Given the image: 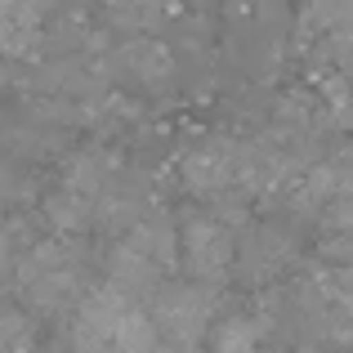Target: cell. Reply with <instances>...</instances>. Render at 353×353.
<instances>
[{
  "mask_svg": "<svg viewBox=\"0 0 353 353\" xmlns=\"http://www.w3.org/2000/svg\"><path fill=\"white\" fill-rule=\"evenodd\" d=\"M157 340L161 336H157L152 318L117 286H103L90 300H81L77 322H72L77 353H152Z\"/></svg>",
  "mask_w": 353,
  "mask_h": 353,
  "instance_id": "obj_1",
  "label": "cell"
},
{
  "mask_svg": "<svg viewBox=\"0 0 353 353\" xmlns=\"http://www.w3.org/2000/svg\"><path fill=\"white\" fill-rule=\"evenodd\" d=\"M152 327L165 336V345H201L210 331V295L201 286H170L152 304Z\"/></svg>",
  "mask_w": 353,
  "mask_h": 353,
  "instance_id": "obj_2",
  "label": "cell"
},
{
  "mask_svg": "<svg viewBox=\"0 0 353 353\" xmlns=\"http://www.w3.org/2000/svg\"><path fill=\"white\" fill-rule=\"evenodd\" d=\"M183 246V264L197 282H210V277H224L228 264H233V237L219 219H192L179 237Z\"/></svg>",
  "mask_w": 353,
  "mask_h": 353,
  "instance_id": "obj_3",
  "label": "cell"
},
{
  "mask_svg": "<svg viewBox=\"0 0 353 353\" xmlns=\"http://www.w3.org/2000/svg\"><path fill=\"white\" fill-rule=\"evenodd\" d=\"M183 183L192 192H206V197H219L237 183V148L233 143H201L183 157Z\"/></svg>",
  "mask_w": 353,
  "mask_h": 353,
  "instance_id": "obj_4",
  "label": "cell"
},
{
  "mask_svg": "<svg viewBox=\"0 0 353 353\" xmlns=\"http://www.w3.org/2000/svg\"><path fill=\"white\" fill-rule=\"evenodd\" d=\"M41 41V0H0V54L23 59Z\"/></svg>",
  "mask_w": 353,
  "mask_h": 353,
  "instance_id": "obj_5",
  "label": "cell"
},
{
  "mask_svg": "<svg viewBox=\"0 0 353 353\" xmlns=\"http://www.w3.org/2000/svg\"><path fill=\"white\" fill-rule=\"evenodd\" d=\"M121 68L134 72L143 85H161L165 77H174V54L165 41H152V36H134V41L121 45Z\"/></svg>",
  "mask_w": 353,
  "mask_h": 353,
  "instance_id": "obj_6",
  "label": "cell"
},
{
  "mask_svg": "<svg viewBox=\"0 0 353 353\" xmlns=\"http://www.w3.org/2000/svg\"><path fill=\"white\" fill-rule=\"evenodd\" d=\"M174 14V0H112V23L121 32H152Z\"/></svg>",
  "mask_w": 353,
  "mask_h": 353,
  "instance_id": "obj_7",
  "label": "cell"
},
{
  "mask_svg": "<svg viewBox=\"0 0 353 353\" xmlns=\"http://www.w3.org/2000/svg\"><path fill=\"white\" fill-rule=\"evenodd\" d=\"M353 27V0H304L300 5V32H349Z\"/></svg>",
  "mask_w": 353,
  "mask_h": 353,
  "instance_id": "obj_8",
  "label": "cell"
},
{
  "mask_svg": "<svg viewBox=\"0 0 353 353\" xmlns=\"http://www.w3.org/2000/svg\"><path fill=\"white\" fill-rule=\"evenodd\" d=\"M259 322L255 318H228L215 327V336H210V349L215 353H259Z\"/></svg>",
  "mask_w": 353,
  "mask_h": 353,
  "instance_id": "obj_9",
  "label": "cell"
},
{
  "mask_svg": "<svg viewBox=\"0 0 353 353\" xmlns=\"http://www.w3.org/2000/svg\"><path fill=\"white\" fill-rule=\"evenodd\" d=\"M0 353H32V331L18 313H0Z\"/></svg>",
  "mask_w": 353,
  "mask_h": 353,
  "instance_id": "obj_10",
  "label": "cell"
},
{
  "mask_svg": "<svg viewBox=\"0 0 353 353\" xmlns=\"http://www.w3.org/2000/svg\"><path fill=\"white\" fill-rule=\"evenodd\" d=\"M152 353H192V349H183V345H161V340H157Z\"/></svg>",
  "mask_w": 353,
  "mask_h": 353,
  "instance_id": "obj_11",
  "label": "cell"
}]
</instances>
